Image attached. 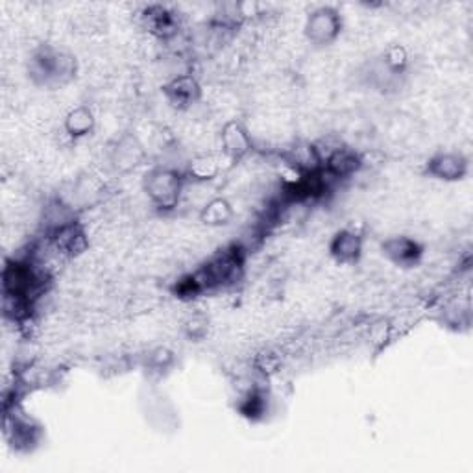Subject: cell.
Returning <instances> with one entry per match:
<instances>
[{"instance_id":"cell-1","label":"cell","mask_w":473,"mask_h":473,"mask_svg":"<svg viewBox=\"0 0 473 473\" xmlns=\"http://www.w3.org/2000/svg\"><path fill=\"white\" fill-rule=\"evenodd\" d=\"M78 72L76 58L54 47L37 49L28 61V76L37 86H67Z\"/></svg>"},{"instance_id":"cell-2","label":"cell","mask_w":473,"mask_h":473,"mask_svg":"<svg viewBox=\"0 0 473 473\" xmlns=\"http://www.w3.org/2000/svg\"><path fill=\"white\" fill-rule=\"evenodd\" d=\"M185 181V174L172 167H153L144 174L143 189L157 211L171 213L180 208Z\"/></svg>"},{"instance_id":"cell-3","label":"cell","mask_w":473,"mask_h":473,"mask_svg":"<svg viewBox=\"0 0 473 473\" xmlns=\"http://www.w3.org/2000/svg\"><path fill=\"white\" fill-rule=\"evenodd\" d=\"M305 37L314 47L333 45L342 32V17L331 6L312 10L305 21Z\"/></svg>"},{"instance_id":"cell-4","label":"cell","mask_w":473,"mask_h":473,"mask_svg":"<svg viewBox=\"0 0 473 473\" xmlns=\"http://www.w3.org/2000/svg\"><path fill=\"white\" fill-rule=\"evenodd\" d=\"M218 144L222 155L231 163H241L254 152V139L246 126L239 121H229L222 126Z\"/></svg>"},{"instance_id":"cell-5","label":"cell","mask_w":473,"mask_h":473,"mask_svg":"<svg viewBox=\"0 0 473 473\" xmlns=\"http://www.w3.org/2000/svg\"><path fill=\"white\" fill-rule=\"evenodd\" d=\"M163 97L172 107L180 111H187L200 102L202 86L199 82V78L190 72L176 74L163 86Z\"/></svg>"},{"instance_id":"cell-6","label":"cell","mask_w":473,"mask_h":473,"mask_svg":"<svg viewBox=\"0 0 473 473\" xmlns=\"http://www.w3.org/2000/svg\"><path fill=\"white\" fill-rule=\"evenodd\" d=\"M468 172H469L468 157L460 152H439L432 155L425 165L427 176L446 183L460 181L468 176Z\"/></svg>"},{"instance_id":"cell-7","label":"cell","mask_w":473,"mask_h":473,"mask_svg":"<svg viewBox=\"0 0 473 473\" xmlns=\"http://www.w3.org/2000/svg\"><path fill=\"white\" fill-rule=\"evenodd\" d=\"M109 163L118 172L135 171L146 157V150L135 135H123L109 146Z\"/></svg>"},{"instance_id":"cell-8","label":"cell","mask_w":473,"mask_h":473,"mask_svg":"<svg viewBox=\"0 0 473 473\" xmlns=\"http://www.w3.org/2000/svg\"><path fill=\"white\" fill-rule=\"evenodd\" d=\"M383 255L400 268H413L423 257V246L407 235H394L383 241L381 245Z\"/></svg>"},{"instance_id":"cell-9","label":"cell","mask_w":473,"mask_h":473,"mask_svg":"<svg viewBox=\"0 0 473 473\" xmlns=\"http://www.w3.org/2000/svg\"><path fill=\"white\" fill-rule=\"evenodd\" d=\"M51 246L63 257H78L89 248V236L80 222H72L49 236Z\"/></svg>"},{"instance_id":"cell-10","label":"cell","mask_w":473,"mask_h":473,"mask_svg":"<svg viewBox=\"0 0 473 473\" xmlns=\"http://www.w3.org/2000/svg\"><path fill=\"white\" fill-rule=\"evenodd\" d=\"M365 250V239L363 235L355 229L344 227L333 235L329 243V255L339 264H355L359 263Z\"/></svg>"},{"instance_id":"cell-11","label":"cell","mask_w":473,"mask_h":473,"mask_svg":"<svg viewBox=\"0 0 473 473\" xmlns=\"http://www.w3.org/2000/svg\"><path fill=\"white\" fill-rule=\"evenodd\" d=\"M143 23L146 30L162 42H171L180 33V17L171 8L162 5L148 6L143 14Z\"/></svg>"},{"instance_id":"cell-12","label":"cell","mask_w":473,"mask_h":473,"mask_svg":"<svg viewBox=\"0 0 473 473\" xmlns=\"http://www.w3.org/2000/svg\"><path fill=\"white\" fill-rule=\"evenodd\" d=\"M6 437L17 451L32 450L39 439V427L26 416L17 414V407L14 405V414L6 411Z\"/></svg>"},{"instance_id":"cell-13","label":"cell","mask_w":473,"mask_h":473,"mask_svg":"<svg viewBox=\"0 0 473 473\" xmlns=\"http://www.w3.org/2000/svg\"><path fill=\"white\" fill-rule=\"evenodd\" d=\"M95 128H97V118L93 109L88 106H76L65 115L63 130L74 141H80L93 135Z\"/></svg>"},{"instance_id":"cell-14","label":"cell","mask_w":473,"mask_h":473,"mask_svg":"<svg viewBox=\"0 0 473 473\" xmlns=\"http://www.w3.org/2000/svg\"><path fill=\"white\" fill-rule=\"evenodd\" d=\"M72 222H76V211L63 199L51 200L43 209V227L49 236Z\"/></svg>"},{"instance_id":"cell-15","label":"cell","mask_w":473,"mask_h":473,"mask_svg":"<svg viewBox=\"0 0 473 473\" xmlns=\"http://www.w3.org/2000/svg\"><path fill=\"white\" fill-rule=\"evenodd\" d=\"M233 206L226 199H220V196L208 200L206 206L200 209V220L209 227L227 226L233 220Z\"/></svg>"},{"instance_id":"cell-16","label":"cell","mask_w":473,"mask_h":473,"mask_svg":"<svg viewBox=\"0 0 473 473\" xmlns=\"http://www.w3.org/2000/svg\"><path fill=\"white\" fill-rule=\"evenodd\" d=\"M218 171H220V165H218L217 157L202 153V155L192 157V160L189 162L187 171H185V178L192 180L196 183H208V181L217 178Z\"/></svg>"},{"instance_id":"cell-17","label":"cell","mask_w":473,"mask_h":473,"mask_svg":"<svg viewBox=\"0 0 473 473\" xmlns=\"http://www.w3.org/2000/svg\"><path fill=\"white\" fill-rule=\"evenodd\" d=\"M409 65V54L402 45H394L385 51L383 54V67L392 74L400 76Z\"/></svg>"},{"instance_id":"cell-18","label":"cell","mask_w":473,"mask_h":473,"mask_svg":"<svg viewBox=\"0 0 473 473\" xmlns=\"http://www.w3.org/2000/svg\"><path fill=\"white\" fill-rule=\"evenodd\" d=\"M174 363V353L167 348H155L148 353L146 357V365H150L152 372H162L171 368V365Z\"/></svg>"},{"instance_id":"cell-19","label":"cell","mask_w":473,"mask_h":473,"mask_svg":"<svg viewBox=\"0 0 473 473\" xmlns=\"http://www.w3.org/2000/svg\"><path fill=\"white\" fill-rule=\"evenodd\" d=\"M209 329V320L202 314H192L185 322H183V331L190 340H200L206 337Z\"/></svg>"}]
</instances>
